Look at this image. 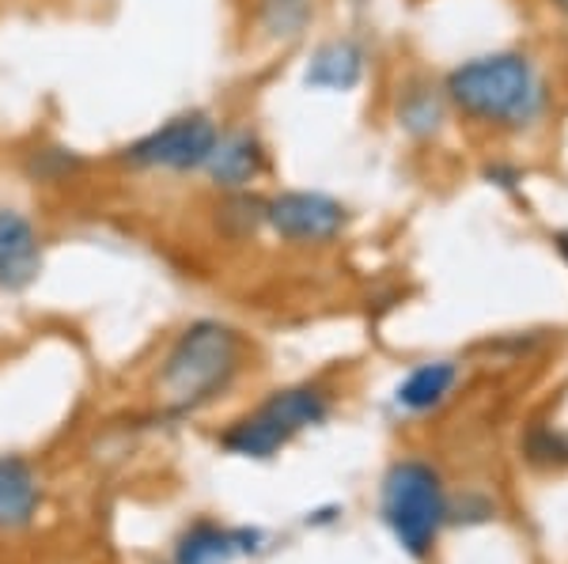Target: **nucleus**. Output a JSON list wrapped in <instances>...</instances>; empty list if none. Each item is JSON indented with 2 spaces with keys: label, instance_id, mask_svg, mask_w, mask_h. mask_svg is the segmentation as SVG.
I'll return each mask as SVG.
<instances>
[{
  "label": "nucleus",
  "instance_id": "nucleus-1",
  "mask_svg": "<svg viewBox=\"0 0 568 564\" xmlns=\"http://www.w3.org/2000/svg\"><path fill=\"white\" fill-rule=\"evenodd\" d=\"M447 103L497 130H524L546 106V84L524 53H485L447 72Z\"/></svg>",
  "mask_w": 568,
  "mask_h": 564
},
{
  "label": "nucleus",
  "instance_id": "nucleus-2",
  "mask_svg": "<svg viewBox=\"0 0 568 564\" xmlns=\"http://www.w3.org/2000/svg\"><path fill=\"white\" fill-rule=\"evenodd\" d=\"M243 368V338L220 318H197L171 341L155 371V390L175 413L209 406L235 383Z\"/></svg>",
  "mask_w": 568,
  "mask_h": 564
},
{
  "label": "nucleus",
  "instance_id": "nucleus-3",
  "mask_svg": "<svg viewBox=\"0 0 568 564\" xmlns=\"http://www.w3.org/2000/svg\"><path fill=\"white\" fill-rule=\"evenodd\" d=\"M326 413H329V398L318 387L273 390L258 409H251L246 417L227 424V432L220 435V448L243 454V459H270L296 432L326 421Z\"/></svg>",
  "mask_w": 568,
  "mask_h": 564
},
{
  "label": "nucleus",
  "instance_id": "nucleus-4",
  "mask_svg": "<svg viewBox=\"0 0 568 564\" xmlns=\"http://www.w3.org/2000/svg\"><path fill=\"white\" fill-rule=\"evenodd\" d=\"M383 515L402 550L425 557L444 523V485L436 470L417 459L398 462L383 485Z\"/></svg>",
  "mask_w": 568,
  "mask_h": 564
},
{
  "label": "nucleus",
  "instance_id": "nucleus-5",
  "mask_svg": "<svg viewBox=\"0 0 568 564\" xmlns=\"http://www.w3.org/2000/svg\"><path fill=\"white\" fill-rule=\"evenodd\" d=\"M216 136H220V122L209 111H182L125 144L118 160L130 171L194 175V171H205V163L216 148Z\"/></svg>",
  "mask_w": 568,
  "mask_h": 564
},
{
  "label": "nucleus",
  "instance_id": "nucleus-6",
  "mask_svg": "<svg viewBox=\"0 0 568 564\" xmlns=\"http://www.w3.org/2000/svg\"><path fill=\"white\" fill-rule=\"evenodd\" d=\"M262 224L288 247H323L349 224V208L323 189H281L262 197Z\"/></svg>",
  "mask_w": 568,
  "mask_h": 564
},
{
  "label": "nucleus",
  "instance_id": "nucleus-7",
  "mask_svg": "<svg viewBox=\"0 0 568 564\" xmlns=\"http://www.w3.org/2000/svg\"><path fill=\"white\" fill-rule=\"evenodd\" d=\"M270 171V148L251 125H220L216 148L205 163L209 182L220 194H243Z\"/></svg>",
  "mask_w": 568,
  "mask_h": 564
},
{
  "label": "nucleus",
  "instance_id": "nucleus-8",
  "mask_svg": "<svg viewBox=\"0 0 568 564\" xmlns=\"http://www.w3.org/2000/svg\"><path fill=\"white\" fill-rule=\"evenodd\" d=\"M45 262L42 232L20 208L0 205V293H23L39 280Z\"/></svg>",
  "mask_w": 568,
  "mask_h": 564
},
{
  "label": "nucleus",
  "instance_id": "nucleus-9",
  "mask_svg": "<svg viewBox=\"0 0 568 564\" xmlns=\"http://www.w3.org/2000/svg\"><path fill=\"white\" fill-rule=\"evenodd\" d=\"M368 53L356 39H329L311 53L304 84L311 91H353L364 80Z\"/></svg>",
  "mask_w": 568,
  "mask_h": 564
},
{
  "label": "nucleus",
  "instance_id": "nucleus-10",
  "mask_svg": "<svg viewBox=\"0 0 568 564\" xmlns=\"http://www.w3.org/2000/svg\"><path fill=\"white\" fill-rule=\"evenodd\" d=\"M258 534L246 531H220L216 523H197L182 534L179 542V564H227L235 553L254 550Z\"/></svg>",
  "mask_w": 568,
  "mask_h": 564
},
{
  "label": "nucleus",
  "instance_id": "nucleus-11",
  "mask_svg": "<svg viewBox=\"0 0 568 564\" xmlns=\"http://www.w3.org/2000/svg\"><path fill=\"white\" fill-rule=\"evenodd\" d=\"M39 478L23 459H0V526H23L39 512Z\"/></svg>",
  "mask_w": 568,
  "mask_h": 564
},
{
  "label": "nucleus",
  "instance_id": "nucleus-12",
  "mask_svg": "<svg viewBox=\"0 0 568 564\" xmlns=\"http://www.w3.org/2000/svg\"><path fill=\"white\" fill-rule=\"evenodd\" d=\"M455 379H459V368L452 360H436V363H420L406 376V383L398 387V406L414 409V413H425L444 402L452 394Z\"/></svg>",
  "mask_w": 568,
  "mask_h": 564
},
{
  "label": "nucleus",
  "instance_id": "nucleus-13",
  "mask_svg": "<svg viewBox=\"0 0 568 564\" xmlns=\"http://www.w3.org/2000/svg\"><path fill=\"white\" fill-rule=\"evenodd\" d=\"M439 117H444V111H439V99L428 88H414V91H406V95H402L398 122H402V130H406V133H414V136L436 133Z\"/></svg>",
  "mask_w": 568,
  "mask_h": 564
},
{
  "label": "nucleus",
  "instance_id": "nucleus-14",
  "mask_svg": "<svg viewBox=\"0 0 568 564\" xmlns=\"http://www.w3.org/2000/svg\"><path fill=\"white\" fill-rule=\"evenodd\" d=\"M77 167H84V160L72 148H34L27 160V175L39 182H65Z\"/></svg>",
  "mask_w": 568,
  "mask_h": 564
},
{
  "label": "nucleus",
  "instance_id": "nucleus-15",
  "mask_svg": "<svg viewBox=\"0 0 568 564\" xmlns=\"http://www.w3.org/2000/svg\"><path fill=\"white\" fill-rule=\"evenodd\" d=\"M557 4H561V8H565V12H568V0H557Z\"/></svg>",
  "mask_w": 568,
  "mask_h": 564
}]
</instances>
